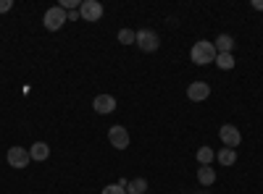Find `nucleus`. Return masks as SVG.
I'll return each instance as SVG.
<instances>
[{"label": "nucleus", "instance_id": "nucleus-16", "mask_svg": "<svg viewBox=\"0 0 263 194\" xmlns=\"http://www.w3.org/2000/svg\"><path fill=\"white\" fill-rule=\"evenodd\" d=\"M216 158V149L213 147H200V149H197V163H200V165H211V160Z\"/></svg>", "mask_w": 263, "mask_h": 194}, {"label": "nucleus", "instance_id": "nucleus-19", "mask_svg": "<svg viewBox=\"0 0 263 194\" xmlns=\"http://www.w3.org/2000/svg\"><path fill=\"white\" fill-rule=\"evenodd\" d=\"M100 194H126V189H124V186H119V184H108Z\"/></svg>", "mask_w": 263, "mask_h": 194}, {"label": "nucleus", "instance_id": "nucleus-12", "mask_svg": "<svg viewBox=\"0 0 263 194\" xmlns=\"http://www.w3.org/2000/svg\"><path fill=\"white\" fill-rule=\"evenodd\" d=\"M213 48H216V53H232L234 50V37L232 34H218Z\"/></svg>", "mask_w": 263, "mask_h": 194}, {"label": "nucleus", "instance_id": "nucleus-5", "mask_svg": "<svg viewBox=\"0 0 263 194\" xmlns=\"http://www.w3.org/2000/svg\"><path fill=\"white\" fill-rule=\"evenodd\" d=\"M6 160H8V165H11V168H27V165L32 163L29 149H27V147H11L8 153H6Z\"/></svg>", "mask_w": 263, "mask_h": 194}, {"label": "nucleus", "instance_id": "nucleus-7", "mask_svg": "<svg viewBox=\"0 0 263 194\" xmlns=\"http://www.w3.org/2000/svg\"><path fill=\"white\" fill-rule=\"evenodd\" d=\"M100 16H103V6L98 3V0H82V6H79V18H84V21H100Z\"/></svg>", "mask_w": 263, "mask_h": 194}, {"label": "nucleus", "instance_id": "nucleus-6", "mask_svg": "<svg viewBox=\"0 0 263 194\" xmlns=\"http://www.w3.org/2000/svg\"><path fill=\"white\" fill-rule=\"evenodd\" d=\"M108 142H111V147H116V149H126L129 142H132L126 126H111L108 128Z\"/></svg>", "mask_w": 263, "mask_h": 194}, {"label": "nucleus", "instance_id": "nucleus-18", "mask_svg": "<svg viewBox=\"0 0 263 194\" xmlns=\"http://www.w3.org/2000/svg\"><path fill=\"white\" fill-rule=\"evenodd\" d=\"M79 6H82V0H61L63 11H79Z\"/></svg>", "mask_w": 263, "mask_h": 194}, {"label": "nucleus", "instance_id": "nucleus-8", "mask_svg": "<svg viewBox=\"0 0 263 194\" xmlns=\"http://www.w3.org/2000/svg\"><path fill=\"white\" fill-rule=\"evenodd\" d=\"M187 97H190L192 102H203V100L211 97V87H208L205 81H192L190 87H187Z\"/></svg>", "mask_w": 263, "mask_h": 194}, {"label": "nucleus", "instance_id": "nucleus-2", "mask_svg": "<svg viewBox=\"0 0 263 194\" xmlns=\"http://www.w3.org/2000/svg\"><path fill=\"white\" fill-rule=\"evenodd\" d=\"M66 21H69V13H66L61 6H53V8H48L45 11V16H42V24H45V29L48 32H58Z\"/></svg>", "mask_w": 263, "mask_h": 194}, {"label": "nucleus", "instance_id": "nucleus-21", "mask_svg": "<svg viewBox=\"0 0 263 194\" xmlns=\"http://www.w3.org/2000/svg\"><path fill=\"white\" fill-rule=\"evenodd\" d=\"M255 11H263V0H253V3H250Z\"/></svg>", "mask_w": 263, "mask_h": 194}, {"label": "nucleus", "instance_id": "nucleus-3", "mask_svg": "<svg viewBox=\"0 0 263 194\" xmlns=\"http://www.w3.org/2000/svg\"><path fill=\"white\" fill-rule=\"evenodd\" d=\"M135 45H137L142 53H156V50L161 48V42H158V34L153 32V29H140Z\"/></svg>", "mask_w": 263, "mask_h": 194}, {"label": "nucleus", "instance_id": "nucleus-14", "mask_svg": "<svg viewBox=\"0 0 263 194\" xmlns=\"http://www.w3.org/2000/svg\"><path fill=\"white\" fill-rule=\"evenodd\" d=\"M234 63H237V60H234L232 53H218V55H216V66L221 69V71H232Z\"/></svg>", "mask_w": 263, "mask_h": 194}, {"label": "nucleus", "instance_id": "nucleus-10", "mask_svg": "<svg viewBox=\"0 0 263 194\" xmlns=\"http://www.w3.org/2000/svg\"><path fill=\"white\" fill-rule=\"evenodd\" d=\"M29 158L37 160V163L48 160V158H50V147H48V142H34V144L29 147Z\"/></svg>", "mask_w": 263, "mask_h": 194}, {"label": "nucleus", "instance_id": "nucleus-22", "mask_svg": "<svg viewBox=\"0 0 263 194\" xmlns=\"http://www.w3.org/2000/svg\"><path fill=\"white\" fill-rule=\"evenodd\" d=\"M79 18V11H69V21H77Z\"/></svg>", "mask_w": 263, "mask_h": 194}, {"label": "nucleus", "instance_id": "nucleus-13", "mask_svg": "<svg viewBox=\"0 0 263 194\" xmlns=\"http://www.w3.org/2000/svg\"><path fill=\"white\" fill-rule=\"evenodd\" d=\"M216 160H218V165H234V163H237V149L221 147V149L216 153Z\"/></svg>", "mask_w": 263, "mask_h": 194}, {"label": "nucleus", "instance_id": "nucleus-20", "mask_svg": "<svg viewBox=\"0 0 263 194\" xmlns=\"http://www.w3.org/2000/svg\"><path fill=\"white\" fill-rule=\"evenodd\" d=\"M13 8V0H0V13H8Z\"/></svg>", "mask_w": 263, "mask_h": 194}, {"label": "nucleus", "instance_id": "nucleus-9", "mask_svg": "<svg viewBox=\"0 0 263 194\" xmlns=\"http://www.w3.org/2000/svg\"><path fill=\"white\" fill-rule=\"evenodd\" d=\"M92 107H95V113L108 116V113L116 111V97H114V95H98L95 102H92Z\"/></svg>", "mask_w": 263, "mask_h": 194}, {"label": "nucleus", "instance_id": "nucleus-15", "mask_svg": "<svg viewBox=\"0 0 263 194\" xmlns=\"http://www.w3.org/2000/svg\"><path fill=\"white\" fill-rule=\"evenodd\" d=\"M126 194H147V181L140 176V179H132L126 184Z\"/></svg>", "mask_w": 263, "mask_h": 194}, {"label": "nucleus", "instance_id": "nucleus-17", "mask_svg": "<svg viewBox=\"0 0 263 194\" xmlns=\"http://www.w3.org/2000/svg\"><path fill=\"white\" fill-rule=\"evenodd\" d=\"M119 42H121V45H132V42H137V32L121 29V32H119Z\"/></svg>", "mask_w": 263, "mask_h": 194}, {"label": "nucleus", "instance_id": "nucleus-1", "mask_svg": "<svg viewBox=\"0 0 263 194\" xmlns=\"http://www.w3.org/2000/svg\"><path fill=\"white\" fill-rule=\"evenodd\" d=\"M216 48H213V42L208 39H200V42H195L192 50H190V58L195 66H208V63H216Z\"/></svg>", "mask_w": 263, "mask_h": 194}, {"label": "nucleus", "instance_id": "nucleus-11", "mask_svg": "<svg viewBox=\"0 0 263 194\" xmlns=\"http://www.w3.org/2000/svg\"><path fill=\"white\" fill-rule=\"evenodd\" d=\"M197 181H200L203 186H213L216 184V168L200 165V168H197Z\"/></svg>", "mask_w": 263, "mask_h": 194}, {"label": "nucleus", "instance_id": "nucleus-4", "mask_svg": "<svg viewBox=\"0 0 263 194\" xmlns=\"http://www.w3.org/2000/svg\"><path fill=\"white\" fill-rule=\"evenodd\" d=\"M218 139H221L224 147H229V149H237L239 144H242V134H239V128L232 126V123H224L221 128H218Z\"/></svg>", "mask_w": 263, "mask_h": 194}]
</instances>
